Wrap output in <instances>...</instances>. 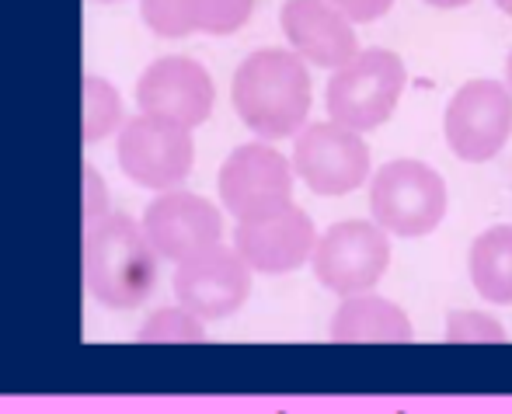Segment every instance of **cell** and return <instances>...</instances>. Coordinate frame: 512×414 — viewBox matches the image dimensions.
<instances>
[{"mask_svg":"<svg viewBox=\"0 0 512 414\" xmlns=\"http://www.w3.org/2000/svg\"><path fill=\"white\" fill-rule=\"evenodd\" d=\"M108 216V185L95 167H84V230Z\"/></svg>","mask_w":512,"mask_h":414,"instance_id":"obj_22","label":"cell"},{"mask_svg":"<svg viewBox=\"0 0 512 414\" xmlns=\"http://www.w3.org/2000/svg\"><path fill=\"white\" fill-rule=\"evenodd\" d=\"M471 286L492 307H512V223L481 230L467 254Z\"/></svg>","mask_w":512,"mask_h":414,"instance_id":"obj_16","label":"cell"},{"mask_svg":"<svg viewBox=\"0 0 512 414\" xmlns=\"http://www.w3.org/2000/svg\"><path fill=\"white\" fill-rule=\"evenodd\" d=\"M136 105L143 115L196 129L213 115L216 87L209 70L192 56H161L136 81Z\"/></svg>","mask_w":512,"mask_h":414,"instance_id":"obj_12","label":"cell"},{"mask_svg":"<svg viewBox=\"0 0 512 414\" xmlns=\"http://www.w3.org/2000/svg\"><path fill=\"white\" fill-rule=\"evenodd\" d=\"M446 341L457 345H502L509 341V331L502 328L499 317L485 310H450L446 314Z\"/></svg>","mask_w":512,"mask_h":414,"instance_id":"obj_20","label":"cell"},{"mask_svg":"<svg viewBox=\"0 0 512 414\" xmlns=\"http://www.w3.org/2000/svg\"><path fill=\"white\" fill-rule=\"evenodd\" d=\"M495 7H499L502 14H509V18H512V0H495Z\"/></svg>","mask_w":512,"mask_h":414,"instance_id":"obj_26","label":"cell"},{"mask_svg":"<svg viewBox=\"0 0 512 414\" xmlns=\"http://www.w3.org/2000/svg\"><path fill=\"white\" fill-rule=\"evenodd\" d=\"M506 87L512 91V49H509V56H506Z\"/></svg>","mask_w":512,"mask_h":414,"instance_id":"obj_25","label":"cell"},{"mask_svg":"<svg viewBox=\"0 0 512 414\" xmlns=\"http://www.w3.org/2000/svg\"><path fill=\"white\" fill-rule=\"evenodd\" d=\"M450 209V192L436 167L415 157L380 164L370 178V220L391 237H429Z\"/></svg>","mask_w":512,"mask_h":414,"instance_id":"obj_4","label":"cell"},{"mask_svg":"<svg viewBox=\"0 0 512 414\" xmlns=\"http://www.w3.org/2000/svg\"><path fill=\"white\" fill-rule=\"evenodd\" d=\"M157 268L161 258L133 216L108 213L84 230V286L102 307L133 310L147 303L157 286Z\"/></svg>","mask_w":512,"mask_h":414,"instance_id":"obj_2","label":"cell"},{"mask_svg":"<svg viewBox=\"0 0 512 414\" xmlns=\"http://www.w3.org/2000/svg\"><path fill=\"white\" fill-rule=\"evenodd\" d=\"M279 28L293 53L317 70L335 74L338 67L363 53L356 25L328 0H286L279 11Z\"/></svg>","mask_w":512,"mask_h":414,"instance_id":"obj_14","label":"cell"},{"mask_svg":"<svg viewBox=\"0 0 512 414\" xmlns=\"http://www.w3.org/2000/svg\"><path fill=\"white\" fill-rule=\"evenodd\" d=\"M443 136L453 157L464 164H485L512 136V91L506 81L474 77L460 84L443 112Z\"/></svg>","mask_w":512,"mask_h":414,"instance_id":"obj_7","label":"cell"},{"mask_svg":"<svg viewBox=\"0 0 512 414\" xmlns=\"http://www.w3.org/2000/svg\"><path fill=\"white\" fill-rule=\"evenodd\" d=\"M192 25L203 35H234L248 25L255 0H189Z\"/></svg>","mask_w":512,"mask_h":414,"instance_id":"obj_19","label":"cell"},{"mask_svg":"<svg viewBox=\"0 0 512 414\" xmlns=\"http://www.w3.org/2000/svg\"><path fill=\"white\" fill-rule=\"evenodd\" d=\"M234 112L258 140L297 136L307 126L314 84L310 67L293 49H255L241 60L230 81Z\"/></svg>","mask_w":512,"mask_h":414,"instance_id":"obj_1","label":"cell"},{"mask_svg":"<svg viewBox=\"0 0 512 414\" xmlns=\"http://www.w3.org/2000/svg\"><path fill=\"white\" fill-rule=\"evenodd\" d=\"M143 234L154 244L157 258L182 261L196 258L223 241V216L206 195L196 192H161L143 213Z\"/></svg>","mask_w":512,"mask_h":414,"instance_id":"obj_13","label":"cell"},{"mask_svg":"<svg viewBox=\"0 0 512 414\" xmlns=\"http://www.w3.org/2000/svg\"><path fill=\"white\" fill-rule=\"evenodd\" d=\"M328 4L338 7L352 25H366V21L384 18V14L394 7V0H328Z\"/></svg>","mask_w":512,"mask_h":414,"instance_id":"obj_23","label":"cell"},{"mask_svg":"<svg viewBox=\"0 0 512 414\" xmlns=\"http://www.w3.org/2000/svg\"><path fill=\"white\" fill-rule=\"evenodd\" d=\"M251 268L234 248H209L196 258L175 265V300L199 321H223L234 317L251 296Z\"/></svg>","mask_w":512,"mask_h":414,"instance_id":"obj_11","label":"cell"},{"mask_svg":"<svg viewBox=\"0 0 512 414\" xmlns=\"http://www.w3.org/2000/svg\"><path fill=\"white\" fill-rule=\"evenodd\" d=\"M429 7H439V11H457V7H467L474 0H425Z\"/></svg>","mask_w":512,"mask_h":414,"instance_id":"obj_24","label":"cell"},{"mask_svg":"<svg viewBox=\"0 0 512 414\" xmlns=\"http://www.w3.org/2000/svg\"><path fill=\"white\" fill-rule=\"evenodd\" d=\"M317 237L321 234L314 230L307 209H300L297 202H283V206L237 220L234 251L248 261L251 272L286 275L314 258Z\"/></svg>","mask_w":512,"mask_h":414,"instance_id":"obj_9","label":"cell"},{"mask_svg":"<svg viewBox=\"0 0 512 414\" xmlns=\"http://www.w3.org/2000/svg\"><path fill=\"white\" fill-rule=\"evenodd\" d=\"M140 14H143V25L154 35H161V39L196 35L189 0H140Z\"/></svg>","mask_w":512,"mask_h":414,"instance_id":"obj_21","label":"cell"},{"mask_svg":"<svg viewBox=\"0 0 512 414\" xmlns=\"http://www.w3.org/2000/svg\"><path fill=\"white\" fill-rule=\"evenodd\" d=\"M115 154L133 185L150 192H175L196 167V140L192 129L140 112L119 129Z\"/></svg>","mask_w":512,"mask_h":414,"instance_id":"obj_8","label":"cell"},{"mask_svg":"<svg viewBox=\"0 0 512 414\" xmlns=\"http://www.w3.org/2000/svg\"><path fill=\"white\" fill-rule=\"evenodd\" d=\"M408 87V67L391 49L370 46L338 67L324 87V108L328 119L352 133H370L384 126Z\"/></svg>","mask_w":512,"mask_h":414,"instance_id":"obj_3","label":"cell"},{"mask_svg":"<svg viewBox=\"0 0 512 414\" xmlns=\"http://www.w3.org/2000/svg\"><path fill=\"white\" fill-rule=\"evenodd\" d=\"M98 4H119V0H98Z\"/></svg>","mask_w":512,"mask_h":414,"instance_id":"obj_27","label":"cell"},{"mask_svg":"<svg viewBox=\"0 0 512 414\" xmlns=\"http://www.w3.org/2000/svg\"><path fill=\"white\" fill-rule=\"evenodd\" d=\"M206 321L189 314L185 307H161L140 324L136 341L143 345H199L206 341Z\"/></svg>","mask_w":512,"mask_h":414,"instance_id":"obj_18","label":"cell"},{"mask_svg":"<svg viewBox=\"0 0 512 414\" xmlns=\"http://www.w3.org/2000/svg\"><path fill=\"white\" fill-rule=\"evenodd\" d=\"M310 268H314V279L342 300L373 293L391 268V234L380 230L373 220L331 223L317 237Z\"/></svg>","mask_w":512,"mask_h":414,"instance_id":"obj_5","label":"cell"},{"mask_svg":"<svg viewBox=\"0 0 512 414\" xmlns=\"http://www.w3.org/2000/svg\"><path fill=\"white\" fill-rule=\"evenodd\" d=\"M293 171L314 195L338 199L359 192L373 178V150L363 133L338 122H307L293 136Z\"/></svg>","mask_w":512,"mask_h":414,"instance_id":"obj_6","label":"cell"},{"mask_svg":"<svg viewBox=\"0 0 512 414\" xmlns=\"http://www.w3.org/2000/svg\"><path fill=\"white\" fill-rule=\"evenodd\" d=\"M126 126L122 122V94L112 81L98 74L84 77V143H98L115 136Z\"/></svg>","mask_w":512,"mask_h":414,"instance_id":"obj_17","label":"cell"},{"mask_svg":"<svg viewBox=\"0 0 512 414\" xmlns=\"http://www.w3.org/2000/svg\"><path fill=\"white\" fill-rule=\"evenodd\" d=\"M328 338L335 345H408L415 338L411 317L380 293L345 296L331 314Z\"/></svg>","mask_w":512,"mask_h":414,"instance_id":"obj_15","label":"cell"},{"mask_svg":"<svg viewBox=\"0 0 512 414\" xmlns=\"http://www.w3.org/2000/svg\"><path fill=\"white\" fill-rule=\"evenodd\" d=\"M293 161H286L272 143L255 140L230 150L216 174V192L234 220L265 213L272 206L293 202Z\"/></svg>","mask_w":512,"mask_h":414,"instance_id":"obj_10","label":"cell"}]
</instances>
